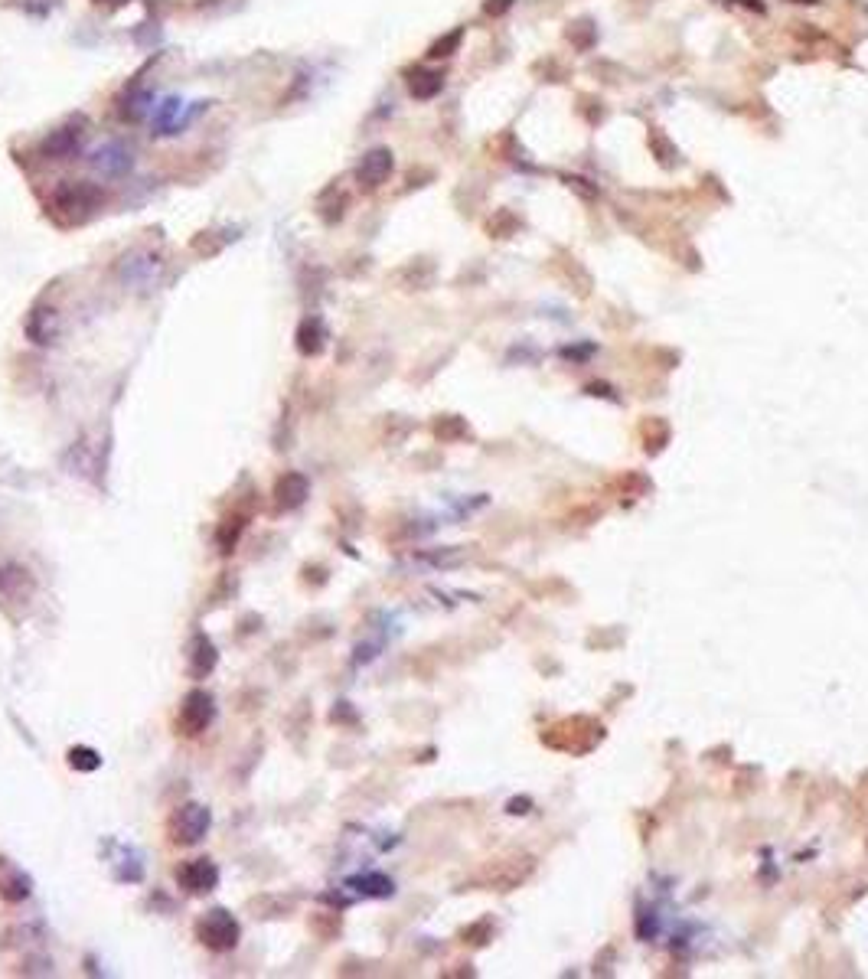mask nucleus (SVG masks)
Returning a JSON list of instances; mask_svg holds the SVG:
<instances>
[{"instance_id":"obj_11","label":"nucleus","mask_w":868,"mask_h":979,"mask_svg":"<svg viewBox=\"0 0 868 979\" xmlns=\"http://www.w3.org/2000/svg\"><path fill=\"white\" fill-rule=\"evenodd\" d=\"M346 206H350V193L343 190L340 180H333L330 187L317 196V216L327 222V226H337V222L346 216Z\"/></svg>"},{"instance_id":"obj_13","label":"nucleus","mask_w":868,"mask_h":979,"mask_svg":"<svg viewBox=\"0 0 868 979\" xmlns=\"http://www.w3.org/2000/svg\"><path fill=\"white\" fill-rule=\"evenodd\" d=\"M327 346V327L320 317H307L301 327H297V350L304 356H320Z\"/></svg>"},{"instance_id":"obj_6","label":"nucleus","mask_w":868,"mask_h":979,"mask_svg":"<svg viewBox=\"0 0 868 979\" xmlns=\"http://www.w3.org/2000/svg\"><path fill=\"white\" fill-rule=\"evenodd\" d=\"M82 144H85L82 121H69V125H62V128L46 134L43 144H40V157L43 160H69V157H76L82 151Z\"/></svg>"},{"instance_id":"obj_19","label":"nucleus","mask_w":868,"mask_h":979,"mask_svg":"<svg viewBox=\"0 0 868 979\" xmlns=\"http://www.w3.org/2000/svg\"><path fill=\"white\" fill-rule=\"evenodd\" d=\"M213 235L216 232H200V235H196V239H193V252L196 255H216L226 242H213Z\"/></svg>"},{"instance_id":"obj_22","label":"nucleus","mask_w":868,"mask_h":979,"mask_svg":"<svg viewBox=\"0 0 868 979\" xmlns=\"http://www.w3.org/2000/svg\"><path fill=\"white\" fill-rule=\"evenodd\" d=\"M92 4H98V7H108V10H118V7H124V4H128V0H92Z\"/></svg>"},{"instance_id":"obj_2","label":"nucleus","mask_w":868,"mask_h":979,"mask_svg":"<svg viewBox=\"0 0 868 979\" xmlns=\"http://www.w3.org/2000/svg\"><path fill=\"white\" fill-rule=\"evenodd\" d=\"M193 934L196 940L206 947V950H213V953H229L239 947V937H242V927L239 921L226 911V908H209L200 921H196L193 927Z\"/></svg>"},{"instance_id":"obj_15","label":"nucleus","mask_w":868,"mask_h":979,"mask_svg":"<svg viewBox=\"0 0 868 979\" xmlns=\"http://www.w3.org/2000/svg\"><path fill=\"white\" fill-rule=\"evenodd\" d=\"M69 767H72V771L92 774V771H98V767H102V754L92 751V748H85V745H79V748L69 751Z\"/></svg>"},{"instance_id":"obj_7","label":"nucleus","mask_w":868,"mask_h":979,"mask_svg":"<svg viewBox=\"0 0 868 979\" xmlns=\"http://www.w3.org/2000/svg\"><path fill=\"white\" fill-rule=\"evenodd\" d=\"M392 170H395V157L389 147H372V151L363 154V160H359L356 183L363 190H379L382 183L392 177Z\"/></svg>"},{"instance_id":"obj_9","label":"nucleus","mask_w":868,"mask_h":979,"mask_svg":"<svg viewBox=\"0 0 868 979\" xmlns=\"http://www.w3.org/2000/svg\"><path fill=\"white\" fill-rule=\"evenodd\" d=\"M216 663H219L216 643L206 634H193L190 643H186V673H190V679H206L216 669Z\"/></svg>"},{"instance_id":"obj_21","label":"nucleus","mask_w":868,"mask_h":979,"mask_svg":"<svg viewBox=\"0 0 868 979\" xmlns=\"http://www.w3.org/2000/svg\"><path fill=\"white\" fill-rule=\"evenodd\" d=\"M53 4H56V0H23V7L33 10V14H46V10L53 7Z\"/></svg>"},{"instance_id":"obj_1","label":"nucleus","mask_w":868,"mask_h":979,"mask_svg":"<svg viewBox=\"0 0 868 979\" xmlns=\"http://www.w3.org/2000/svg\"><path fill=\"white\" fill-rule=\"evenodd\" d=\"M105 206V190L92 180H66L49 193L46 213L53 216L59 226H82L89 222L98 209Z\"/></svg>"},{"instance_id":"obj_12","label":"nucleus","mask_w":868,"mask_h":979,"mask_svg":"<svg viewBox=\"0 0 868 979\" xmlns=\"http://www.w3.org/2000/svg\"><path fill=\"white\" fill-rule=\"evenodd\" d=\"M441 89H444V72L441 69L415 66L412 72H408V92H412V98H418V102H428V98H434Z\"/></svg>"},{"instance_id":"obj_3","label":"nucleus","mask_w":868,"mask_h":979,"mask_svg":"<svg viewBox=\"0 0 868 979\" xmlns=\"http://www.w3.org/2000/svg\"><path fill=\"white\" fill-rule=\"evenodd\" d=\"M209 826H213V813H209L203 803H183L170 813L167 820V839L170 846H180V849H190L196 842H203Z\"/></svg>"},{"instance_id":"obj_20","label":"nucleus","mask_w":868,"mask_h":979,"mask_svg":"<svg viewBox=\"0 0 868 979\" xmlns=\"http://www.w3.org/2000/svg\"><path fill=\"white\" fill-rule=\"evenodd\" d=\"M513 7V0H483V14L487 17H503Z\"/></svg>"},{"instance_id":"obj_5","label":"nucleus","mask_w":868,"mask_h":979,"mask_svg":"<svg viewBox=\"0 0 868 979\" xmlns=\"http://www.w3.org/2000/svg\"><path fill=\"white\" fill-rule=\"evenodd\" d=\"M173 878H177V885L186 895H209L219 885V869L213 859H186L177 865Z\"/></svg>"},{"instance_id":"obj_14","label":"nucleus","mask_w":868,"mask_h":979,"mask_svg":"<svg viewBox=\"0 0 868 979\" xmlns=\"http://www.w3.org/2000/svg\"><path fill=\"white\" fill-rule=\"evenodd\" d=\"M245 526H248V516H245V513H232V516L222 519L219 529H216V549H219L222 555H229V552L235 549V545H239Z\"/></svg>"},{"instance_id":"obj_18","label":"nucleus","mask_w":868,"mask_h":979,"mask_svg":"<svg viewBox=\"0 0 868 979\" xmlns=\"http://www.w3.org/2000/svg\"><path fill=\"white\" fill-rule=\"evenodd\" d=\"M568 40H572L578 49H591L594 40H598V33H594V23L591 20H575L572 27H568Z\"/></svg>"},{"instance_id":"obj_17","label":"nucleus","mask_w":868,"mask_h":979,"mask_svg":"<svg viewBox=\"0 0 868 979\" xmlns=\"http://www.w3.org/2000/svg\"><path fill=\"white\" fill-rule=\"evenodd\" d=\"M27 895H30V878L27 875L14 872L10 878L0 882V898H4V901H23Z\"/></svg>"},{"instance_id":"obj_16","label":"nucleus","mask_w":868,"mask_h":979,"mask_svg":"<svg viewBox=\"0 0 868 979\" xmlns=\"http://www.w3.org/2000/svg\"><path fill=\"white\" fill-rule=\"evenodd\" d=\"M461 40H464V30L461 27L451 30V33H444L441 40H434L428 46V59H448V56H454L457 46H461Z\"/></svg>"},{"instance_id":"obj_10","label":"nucleus","mask_w":868,"mask_h":979,"mask_svg":"<svg viewBox=\"0 0 868 979\" xmlns=\"http://www.w3.org/2000/svg\"><path fill=\"white\" fill-rule=\"evenodd\" d=\"M271 497H275V513H291L310 497V480L304 474H297V470H291V474L278 477Z\"/></svg>"},{"instance_id":"obj_8","label":"nucleus","mask_w":868,"mask_h":979,"mask_svg":"<svg viewBox=\"0 0 868 979\" xmlns=\"http://www.w3.org/2000/svg\"><path fill=\"white\" fill-rule=\"evenodd\" d=\"M33 594V578L27 568L14 562H0V604H27Z\"/></svg>"},{"instance_id":"obj_4","label":"nucleus","mask_w":868,"mask_h":979,"mask_svg":"<svg viewBox=\"0 0 868 979\" xmlns=\"http://www.w3.org/2000/svg\"><path fill=\"white\" fill-rule=\"evenodd\" d=\"M216 718V699L209 696L206 689H193L186 692L177 712V735L183 738H200L203 731L213 725Z\"/></svg>"},{"instance_id":"obj_23","label":"nucleus","mask_w":868,"mask_h":979,"mask_svg":"<svg viewBox=\"0 0 868 979\" xmlns=\"http://www.w3.org/2000/svg\"><path fill=\"white\" fill-rule=\"evenodd\" d=\"M793 4H820V0H793Z\"/></svg>"}]
</instances>
